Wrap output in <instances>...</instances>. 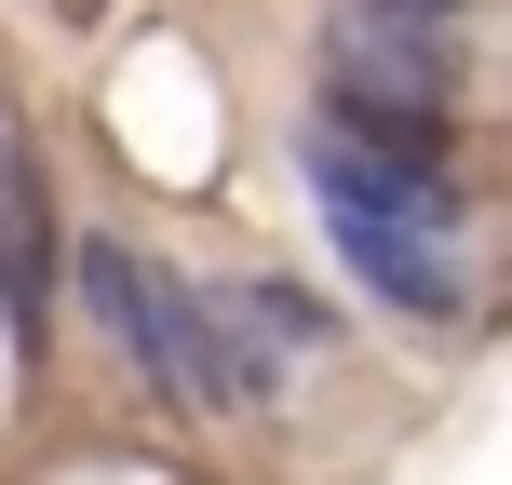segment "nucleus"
I'll use <instances>...</instances> for the list:
<instances>
[{
	"label": "nucleus",
	"mask_w": 512,
	"mask_h": 485,
	"mask_svg": "<svg viewBox=\"0 0 512 485\" xmlns=\"http://www.w3.org/2000/svg\"><path fill=\"white\" fill-rule=\"evenodd\" d=\"M324 54H337V81H364V95H432V108H459V68H472L459 14H418V0H337Z\"/></svg>",
	"instance_id": "2"
},
{
	"label": "nucleus",
	"mask_w": 512,
	"mask_h": 485,
	"mask_svg": "<svg viewBox=\"0 0 512 485\" xmlns=\"http://www.w3.org/2000/svg\"><path fill=\"white\" fill-rule=\"evenodd\" d=\"M418 14H472V0H418Z\"/></svg>",
	"instance_id": "5"
},
{
	"label": "nucleus",
	"mask_w": 512,
	"mask_h": 485,
	"mask_svg": "<svg viewBox=\"0 0 512 485\" xmlns=\"http://www.w3.org/2000/svg\"><path fill=\"white\" fill-rule=\"evenodd\" d=\"M310 122L351 135V149H391V162H459V108H432V95H364V81H324V95H310Z\"/></svg>",
	"instance_id": "4"
},
{
	"label": "nucleus",
	"mask_w": 512,
	"mask_h": 485,
	"mask_svg": "<svg viewBox=\"0 0 512 485\" xmlns=\"http://www.w3.org/2000/svg\"><path fill=\"white\" fill-rule=\"evenodd\" d=\"M54 270L81 283L95 337H108V351H122L135 378L162 391V405H189V418H256V405H243V378H230V337H216V310L189 297L162 256H135V243L81 230V256H54Z\"/></svg>",
	"instance_id": "1"
},
{
	"label": "nucleus",
	"mask_w": 512,
	"mask_h": 485,
	"mask_svg": "<svg viewBox=\"0 0 512 485\" xmlns=\"http://www.w3.org/2000/svg\"><path fill=\"white\" fill-rule=\"evenodd\" d=\"M68 14H81V0H68Z\"/></svg>",
	"instance_id": "6"
},
{
	"label": "nucleus",
	"mask_w": 512,
	"mask_h": 485,
	"mask_svg": "<svg viewBox=\"0 0 512 485\" xmlns=\"http://www.w3.org/2000/svg\"><path fill=\"white\" fill-rule=\"evenodd\" d=\"M54 256H68V230H54V176H41V149H27L14 95H0V324H14V351H41Z\"/></svg>",
	"instance_id": "3"
}]
</instances>
